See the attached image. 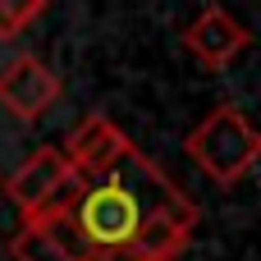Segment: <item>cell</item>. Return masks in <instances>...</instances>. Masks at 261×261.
<instances>
[{
  "mask_svg": "<svg viewBox=\"0 0 261 261\" xmlns=\"http://www.w3.org/2000/svg\"><path fill=\"white\" fill-rule=\"evenodd\" d=\"M184 156L211 179V184H239L261 161V133L239 106H216L206 110L193 133L184 138Z\"/></svg>",
  "mask_w": 261,
  "mask_h": 261,
  "instance_id": "cell-2",
  "label": "cell"
},
{
  "mask_svg": "<svg viewBox=\"0 0 261 261\" xmlns=\"http://www.w3.org/2000/svg\"><path fill=\"white\" fill-rule=\"evenodd\" d=\"M248 46H252L248 23H239V18H234L229 9H220V5H206V9L193 14L188 28H184V50H188L206 73H225Z\"/></svg>",
  "mask_w": 261,
  "mask_h": 261,
  "instance_id": "cell-4",
  "label": "cell"
},
{
  "mask_svg": "<svg viewBox=\"0 0 261 261\" xmlns=\"http://www.w3.org/2000/svg\"><path fill=\"white\" fill-rule=\"evenodd\" d=\"M9 257L14 261H78V257H69V248L50 234L46 220H23L18 234L9 239Z\"/></svg>",
  "mask_w": 261,
  "mask_h": 261,
  "instance_id": "cell-8",
  "label": "cell"
},
{
  "mask_svg": "<svg viewBox=\"0 0 261 261\" xmlns=\"http://www.w3.org/2000/svg\"><path fill=\"white\" fill-rule=\"evenodd\" d=\"M69 188H73V170L64 165L60 147H41V151H32L18 170L5 179V197L18 206L23 220H32V216L50 211L55 202H64Z\"/></svg>",
  "mask_w": 261,
  "mask_h": 261,
  "instance_id": "cell-3",
  "label": "cell"
},
{
  "mask_svg": "<svg viewBox=\"0 0 261 261\" xmlns=\"http://www.w3.org/2000/svg\"><path fill=\"white\" fill-rule=\"evenodd\" d=\"M55 101H60V73H55L41 55H18V60H9V64L0 69V106H5L14 119L32 124V119H41Z\"/></svg>",
  "mask_w": 261,
  "mask_h": 261,
  "instance_id": "cell-6",
  "label": "cell"
},
{
  "mask_svg": "<svg viewBox=\"0 0 261 261\" xmlns=\"http://www.w3.org/2000/svg\"><path fill=\"white\" fill-rule=\"evenodd\" d=\"M50 0H0V41H14L23 37L41 14H46Z\"/></svg>",
  "mask_w": 261,
  "mask_h": 261,
  "instance_id": "cell-9",
  "label": "cell"
},
{
  "mask_svg": "<svg viewBox=\"0 0 261 261\" xmlns=\"http://www.w3.org/2000/svg\"><path fill=\"white\" fill-rule=\"evenodd\" d=\"M87 261H142V257H133L128 248H110V252H92Z\"/></svg>",
  "mask_w": 261,
  "mask_h": 261,
  "instance_id": "cell-10",
  "label": "cell"
},
{
  "mask_svg": "<svg viewBox=\"0 0 261 261\" xmlns=\"http://www.w3.org/2000/svg\"><path fill=\"white\" fill-rule=\"evenodd\" d=\"M64 206H69L87 252L128 248L147 216L197 220V202L138 147H128L115 170H106L101 179H87L73 197H64Z\"/></svg>",
  "mask_w": 261,
  "mask_h": 261,
  "instance_id": "cell-1",
  "label": "cell"
},
{
  "mask_svg": "<svg viewBox=\"0 0 261 261\" xmlns=\"http://www.w3.org/2000/svg\"><path fill=\"white\" fill-rule=\"evenodd\" d=\"M193 225H197V220H184V216H147L142 229L133 234L128 252L142 257V261H174L184 248H188Z\"/></svg>",
  "mask_w": 261,
  "mask_h": 261,
  "instance_id": "cell-7",
  "label": "cell"
},
{
  "mask_svg": "<svg viewBox=\"0 0 261 261\" xmlns=\"http://www.w3.org/2000/svg\"><path fill=\"white\" fill-rule=\"evenodd\" d=\"M133 147V138L110 119V115H87L60 147L64 165L73 170V184H87V179H101L106 170H115L124 161V151Z\"/></svg>",
  "mask_w": 261,
  "mask_h": 261,
  "instance_id": "cell-5",
  "label": "cell"
}]
</instances>
